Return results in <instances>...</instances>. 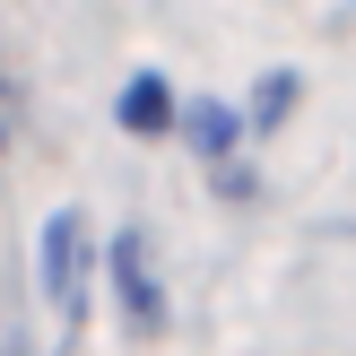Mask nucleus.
<instances>
[{
  "label": "nucleus",
  "mask_w": 356,
  "mask_h": 356,
  "mask_svg": "<svg viewBox=\"0 0 356 356\" xmlns=\"http://www.w3.org/2000/svg\"><path fill=\"white\" fill-rule=\"evenodd\" d=\"M35 278H44V305H52V322H61V339H70L79 313H87V218L79 209H52L44 218V235H35Z\"/></svg>",
  "instance_id": "1"
},
{
  "label": "nucleus",
  "mask_w": 356,
  "mask_h": 356,
  "mask_svg": "<svg viewBox=\"0 0 356 356\" xmlns=\"http://www.w3.org/2000/svg\"><path fill=\"white\" fill-rule=\"evenodd\" d=\"M113 313H122V330H131V339H156V330H165L156 252H148V235H139V226H122V235H113Z\"/></svg>",
  "instance_id": "2"
},
{
  "label": "nucleus",
  "mask_w": 356,
  "mask_h": 356,
  "mask_svg": "<svg viewBox=\"0 0 356 356\" xmlns=\"http://www.w3.org/2000/svg\"><path fill=\"white\" fill-rule=\"evenodd\" d=\"M183 139H191V156L226 165V156H235V139H243V113H235V104H218V96H191V113H183Z\"/></svg>",
  "instance_id": "3"
},
{
  "label": "nucleus",
  "mask_w": 356,
  "mask_h": 356,
  "mask_svg": "<svg viewBox=\"0 0 356 356\" xmlns=\"http://www.w3.org/2000/svg\"><path fill=\"white\" fill-rule=\"evenodd\" d=\"M113 113H122V131L156 139V131H165V122H174V96H165V79H156V70H139V79L122 87V104H113Z\"/></svg>",
  "instance_id": "4"
},
{
  "label": "nucleus",
  "mask_w": 356,
  "mask_h": 356,
  "mask_svg": "<svg viewBox=\"0 0 356 356\" xmlns=\"http://www.w3.org/2000/svg\"><path fill=\"white\" fill-rule=\"evenodd\" d=\"M287 113H296V70H270V79H261V96L243 104V122H252V131H278Z\"/></svg>",
  "instance_id": "5"
},
{
  "label": "nucleus",
  "mask_w": 356,
  "mask_h": 356,
  "mask_svg": "<svg viewBox=\"0 0 356 356\" xmlns=\"http://www.w3.org/2000/svg\"><path fill=\"white\" fill-rule=\"evenodd\" d=\"M9 356H17V348H9Z\"/></svg>",
  "instance_id": "6"
}]
</instances>
